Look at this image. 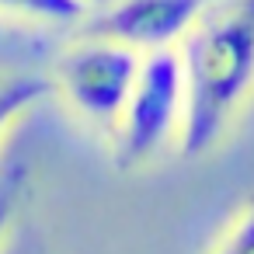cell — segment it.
<instances>
[{
  "mask_svg": "<svg viewBox=\"0 0 254 254\" xmlns=\"http://www.w3.org/2000/svg\"><path fill=\"white\" fill-rule=\"evenodd\" d=\"M185 73V126L178 153L205 157L254 94V0H226L202 11L178 42Z\"/></svg>",
  "mask_w": 254,
  "mask_h": 254,
  "instance_id": "1",
  "label": "cell"
},
{
  "mask_svg": "<svg viewBox=\"0 0 254 254\" xmlns=\"http://www.w3.org/2000/svg\"><path fill=\"white\" fill-rule=\"evenodd\" d=\"M185 126V73L178 49L143 53L129 101L112 129V153L119 167H139L178 146Z\"/></svg>",
  "mask_w": 254,
  "mask_h": 254,
  "instance_id": "2",
  "label": "cell"
},
{
  "mask_svg": "<svg viewBox=\"0 0 254 254\" xmlns=\"http://www.w3.org/2000/svg\"><path fill=\"white\" fill-rule=\"evenodd\" d=\"M139 63H143V53H136L132 46L84 32L77 42H70L60 53L49 80H53V91L66 101V108L77 119L112 136L129 101V91L136 84Z\"/></svg>",
  "mask_w": 254,
  "mask_h": 254,
  "instance_id": "3",
  "label": "cell"
},
{
  "mask_svg": "<svg viewBox=\"0 0 254 254\" xmlns=\"http://www.w3.org/2000/svg\"><path fill=\"white\" fill-rule=\"evenodd\" d=\"M205 0H112L84 21V32L132 46L136 53L178 49V42L202 18Z\"/></svg>",
  "mask_w": 254,
  "mask_h": 254,
  "instance_id": "4",
  "label": "cell"
},
{
  "mask_svg": "<svg viewBox=\"0 0 254 254\" xmlns=\"http://www.w3.org/2000/svg\"><path fill=\"white\" fill-rule=\"evenodd\" d=\"M91 18V0H0V21L28 28H73Z\"/></svg>",
  "mask_w": 254,
  "mask_h": 254,
  "instance_id": "5",
  "label": "cell"
},
{
  "mask_svg": "<svg viewBox=\"0 0 254 254\" xmlns=\"http://www.w3.org/2000/svg\"><path fill=\"white\" fill-rule=\"evenodd\" d=\"M46 94H53L49 77L35 73H0V143L18 126L21 115H28Z\"/></svg>",
  "mask_w": 254,
  "mask_h": 254,
  "instance_id": "6",
  "label": "cell"
},
{
  "mask_svg": "<svg viewBox=\"0 0 254 254\" xmlns=\"http://www.w3.org/2000/svg\"><path fill=\"white\" fill-rule=\"evenodd\" d=\"M209 254H254V202L230 219V226L219 233Z\"/></svg>",
  "mask_w": 254,
  "mask_h": 254,
  "instance_id": "7",
  "label": "cell"
},
{
  "mask_svg": "<svg viewBox=\"0 0 254 254\" xmlns=\"http://www.w3.org/2000/svg\"><path fill=\"white\" fill-rule=\"evenodd\" d=\"M21 178H25V167H14L7 174H0V240H4L7 226H11V216H14V198L21 191Z\"/></svg>",
  "mask_w": 254,
  "mask_h": 254,
  "instance_id": "8",
  "label": "cell"
}]
</instances>
